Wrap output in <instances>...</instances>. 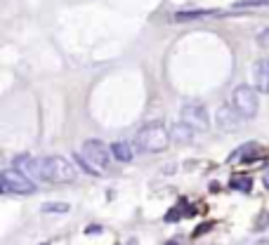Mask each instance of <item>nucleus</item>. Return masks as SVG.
Listing matches in <instances>:
<instances>
[{
	"mask_svg": "<svg viewBox=\"0 0 269 245\" xmlns=\"http://www.w3.org/2000/svg\"><path fill=\"white\" fill-rule=\"evenodd\" d=\"M43 212H57V215H66L71 210L69 203H43Z\"/></svg>",
	"mask_w": 269,
	"mask_h": 245,
	"instance_id": "nucleus-17",
	"label": "nucleus"
},
{
	"mask_svg": "<svg viewBox=\"0 0 269 245\" xmlns=\"http://www.w3.org/2000/svg\"><path fill=\"white\" fill-rule=\"evenodd\" d=\"M229 186L234 191H241V193H248L250 189H253V179L248 177V175H236L232 182H229Z\"/></svg>",
	"mask_w": 269,
	"mask_h": 245,
	"instance_id": "nucleus-13",
	"label": "nucleus"
},
{
	"mask_svg": "<svg viewBox=\"0 0 269 245\" xmlns=\"http://www.w3.org/2000/svg\"><path fill=\"white\" fill-rule=\"evenodd\" d=\"M111 156L121 163H130L135 153H132V146L128 142H113L111 144Z\"/></svg>",
	"mask_w": 269,
	"mask_h": 245,
	"instance_id": "nucleus-11",
	"label": "nucleus"
},
{
	"mask_svg": "<svg viewBox=\"0 0 269 245\" xmlns=\"http://www.w3.org/2000/svg\"><path fill=\"white\" fill-rule=\"evenodd\" d=\"M85 233H88V236H92V233H102V226L92 224V226H88V229H85Z\"/></svg>",
	"mask_w": 269,
	"mask_h": 245,
	"instance_id": "nucleus-19",
	"label": "nucleus"
},
{
	"mask_svg": "<svg viewBox=\"0 0 269 245\" xmlns=\"http://www.w3.org/2000/svg\"><path fill=\"white\" fill-rule=\"evenodd\" d=\"M73 160H76V165H81V170L88 172V175H102L97 168H92V165L88 163V158H85L83 153H73Z\"/></svg>",
	"mask_w": 269,
	"mask_h": 245,
	"instance_id": "nucleus-16",
	"label": "nucleus"
},
{
	"mask_svg": "<svg viewBox=\"0 0 269 245\" xmlns=\"http://www.w3.org/2000/svg\"><path fill=\"white\" fill-rule=\"evenodd\" d=\"M166 245H179V243H177V240H168Z\"/></svg>",
	"mask_w": 269,
	"mask_h": 245,
	"instance_id": "nucleus-23",
	"label": "nucleus"
},
{
	"mask_svg": "<svg viewBox=\"0 0 269 245\" xmlns=\"http://www.w3.org/2000/svg\"><path fill=\"white\" fill-rule=\"evenodd\" d=\"M43 245H48V243H43Z\"/></svg>",
	"mask_w": 269,
	"mask_h": 245,
	"instance_id": "nucleus-24",
	"label": "nucleus"
},
{
	"mask_svg": "<svg viewBox=\"0 0 269 245\" xmlns=\"http://www.w3.org/2000/svg\"><path fill=\"white\" fill-rule=\"evenodd\" d=\"M0 186L5 193H19V196H31L35 193V184L21 175L19 170H5L0 175Z\"/></svg>",
	"mask_w": 269,
	"mask_h": 245,
	"instance_id": "nucleus-4",
	"label": "nucleus"
},
{
	"mask_svg": "<svg viewBox=\"0 0 269 245\" xmlns=\"http://www.w3.org/2000/svg\"><path fill=\"white\" fill-rule=\"evenodd\" d=\"M182 123H186L196 132H206L210 128V118H208L206 106L199 102H189L182 106Z\"/></svg>",
	"mask_w": 269,
	"mask_h": 245,
	"instance_id": "nucleus-6",
	"label": "nucleus"
},
{
	"mask_svg": "<svg viewBox=\"0 0 269 245\" xmlns=\"http://www.w3.org/2000/svg\"><path fill=\"white\" fill-rule=\"evenodd\" d=\"M194 132H196V130L189 128L186 123H175L173 128H170L173 142H177V144H191L194 142Z\"/></svg>",
	"mask_w": 269,
	"mask_h": 245,
	"instance_id": "nucleus-10",
	"label": "nucleus"
},
{
	"mask_svg": "<svg viewBox=\"0 0 269 245\" xmlns=\"http://www.w3.org/2000/svg\"><path fill=\"white\" fill-rule=\"evenodd\" d=\"M208 229H210V224H201V226H199V231H196V236H201V233H206Z\"/></svg>",
	"mask_w": 269,
	"mask_h": 245,
	"instance_id": "nucleus-20",
	"label": "nucleus"
},
{
	"mask_svg": "<svg viewBox=\"0 0 269 245\" xmlns=\"http://www.w3.org/2000/svg\"><path fill=\"white\" fill-rule=\"evenodd\" d=\"M257 43H260L262 48H269V28H264L262 33L257 35Z\"/></svg>",
	"mask_w": 269,
	"mask_h": 245,
	"instance_id": "nucleus-18",
	"label": "nucleus"
},
{
	"mask_svg": "<svg viewBox=\"0 0 269 245\" xmlns=\"http://www.w3.org/2000/svg\"><path fill=\"white\" fill-rule=\"evenodd\" d=\"M269 5V0H236L232 10H250V7H262Z\"/></svg>",
	"mask_w": 269,
	"mask_h": 245,
	"instance_id": "nucleus-15",
	"label": "nucleus"
},
{
	"mask_svg": "<svg viewBox=\"0 0 269 245\" xmlns=\"http://www.w3.org/2000/svg\"><path fill=\"white\" fill-rule=\"evenodd\" d=\"M213 14V10H186V12H177L173 17L175 21H191V19H201V17H208Z\"/></svg>",
	"mask_w": 269,
	"mask_h": 245,
	"instance_id": "nucleus-14",
	"label": "nucleus"
},
{
	"mask_svg": "<svg viewBox=\"0 0 269 245\" xmlns=\"http://www.w3.org/2000/svg\"><path fill=\"white\" fill-rule=\"evenodd\" d=\"M255 245H269V240H267V238H264V240H257Z\"/></svg>",
	"mask_w": 269,
	"mask_h": 245,
	"instance_id": "nucleus-22",
	"label": "nucleus"
},
{
	"mask_svg": "<svg viewBox=\"0 0 269 245\" xmlns=\"http://www.w3.org/2000/svg\"><path fill=\"white\" fill-rule=\"evenodd\" d=\"M253 78H255V90L269 95V59H257L253 66Z\"/></svg>",
	"mask_w": 269,
	"mask_h": 245,
	"instance_id": "nucleus-8",
	"label": "nucleus"
},
{
	"mask_svg": "<svg viewBox=\"0 0 269 245\" xmlns=\"http://www.w3.org/2000/svg\"><path fill=\"white\" fill-rule=\"evenodd\" d=\"M12 163H14V170H19L21 175H31V177L43 182V158H35L31 153H19Z\"/></svg>",
	"mask_w": 269,
	"mask_h": 245,
	"instance_id": "nucleus-7",
	"label": "nucleus"
},
{
	"mask_svg": "<svg viewBox=\"0 0 269 245\" xmlns=\"http://www.w3.org/2000/svg\"><path fill=\"white\" fill-rule=\"evenodd\" d=\"M215 120H217V128L220 130H236L239 128V123H241V116L236 113L234 106H220Z\"/></svg>",
	"mask_w": 269,
	"mask_h": 245,
	"instance_id": "nucleus-9",
	"label": "nucleus"
},
{
	"mask_svg": "<svg viewBox=\"0 0 269 245\" xmlns=\"http://www.w3.org/2000/svg\"><path fill=\"white\" fill-rule=\"evenodd\" d=\"M260 151V146H257L255 142H248L246 146H241V149L234 151V156H229V163H236V160H248V158H253V153H257Z\"/></svg>",
	"mask_w": 269,
	"mask_h": 245,
	"instance_id": "nucleus-12",
	"label": "nucleus"
},
{
	"mask_svg": "<svg viewBox=\"0 0 269 245\" xmlns=\"http://www.w3.org/2000/svg\"><path fill=\"white\" fill-rule=\"evenodd\" d=\"M262 184H264V186H267V189H269V168H267V170H264V175H262Z\"/></svg>",
	"mask_w": 269,
	"mask_h": 245,
	"instance_id": "nucleus-21",
	"label": "nucleus"
},
{
	"mask_svg": "<svg viewBox=\"0 0 269 245\" xmlns=\"http://www.w3.org/2000/svg\"><path fill=\"white\" fill-rule=\"evenodd\" d=\"M76 179V168L59 156L43 158V182L50 184H69Z\"/></svg>",
	"mask_w": 269,
	"mask_h": 245,
	"instance_id": "nucleus-2",
	"label": "nucleus"
},
{
	"mask_svg": "<svg viewBox=\"0 0 269 245\" xmlns=\"http://www.w3.org/2000/svg\"><path fill=\"white\" fill-rule=\"evenodd\" d=\"M85 158H88V163L97 170H106L111 163V146H104V142L99 139H88L83 144V151H81Z\"/></svg>",
	"mask_w": 269,
	"mask_h": 245,
	"instance_id": "nucleus-5",
	"label": "nucleus"
},
{
	"mask_svg": "<svg viewBox=\"0 0 269 245\" xmlns=\"http://www.w3.org/2000/svg\"><path fill=\"white\" fill-rule=\"evenodd\" d=\"M170 139H173V135L163 123H151V125H144L139 130L137 146L144 153H159V151H166L170 146Z\"/></svg>",
	"mask_w": 269,
	"mask_h": 245,
	"instance_id": "nucleus-1",
	"label": "nucleus"
},
{
	"mask_svg": "<svg viewBox=\"0 0 269 245\" xmlns=\"http://www.w3.org/2000/svg\"><path fill=\"white\" fill-rule=\"evenodd\" d=\"M232 106L236 109V113L246 120L257 116V106H260V99H257V90L250 88V85H239L232 95Z\"/></svg>",
	"mask_w": 269,
	"mask_h": 245,
	"instance_id": "nucleus-3",
	"label": "nucleus"
}]
</instances>
